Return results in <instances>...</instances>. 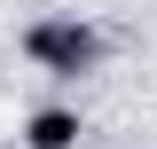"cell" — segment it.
Returning <instances> with one entry per match:
<instances>
[{
  "instance_id": "6da1fadb",
  "label": "cell",
  "mask_w": 157,
  "mask_h": 149,
  "mask_svg": "<svg viewBox=\"0 0 157 149\" xmlns=\"http://www.w3.org/2000/svg\"><path fill=\"white\" fill-rule=\"evenodd\" d=\"M24 55H32L39 71H55V78H78V71L102 63V32L78 24V16H47V24L24 32Z\"/></svg>"
},
{
  "instance_id": "7a4b0ae2",
  "label": "cell",
  "mask_w": 157,
  "mask_h": 149,
  "mask_svg": "<svg viewBox=\"0 0 157 149\" xmlns=\"http://www.w3.org/2000/svg\"><path fill=\"white\" fill-rule=\"evenodd\" d=\"M78 110H63V102H47V110L24 118V149H78Z\"/></svg>"
}]
</instances>
